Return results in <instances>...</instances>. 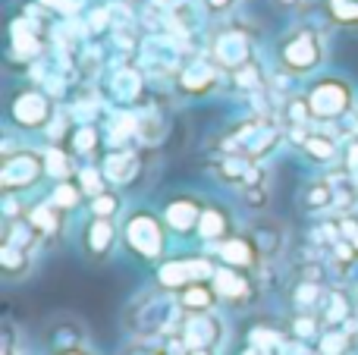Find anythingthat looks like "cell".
<instances>
[{
  "mask_svg": "<svg viewBox=\"0 0 358 355\" xmlns=\"http://www.w3.org/2000/svg\"><path fill=\"white\" fill-rule=\"evenodd\" d=\"M330 31L311 19H296L271 41V63L289 82H308L327 69Z\"/></svg>",
  "mask_w": 358,
  "mask_h": 355,
  "instance_id": "cell-1",
  "label": "cell"
},
{
  "mask_svg": "<svg viewBox=\"0 0 358 355\" xmlns=\"http://www.w3.org/2000/svg\"><path fill=\"white\" fill-rule=\"evenodd\" d=\"M120 230H123V255H129V261L142 264L148 270L164 264L179 249L161 208L151 205V201L129 205V211L120 220Z\"/></svg>",
  "mask_w": 358,
  "mask_h": 355,
  "instance_id": "cell-2",
  "label": "cell"
},
{
  "mask_svg": "<svg viewBox=\"0 0 358 355\" xmlns=\"http://www.w3.org/2000/svg\"><path fill=\"white\" fill-rule=\"evenodd\" d=\"M48 189V167H44V148L31 138L3 129L0 145V195H25L35 198Z\"/></svg>",
  "mask_w": 358,
  "mask_h": 355,
  "instance_id": "cell-3",
  "label": "cell"
},
{
  "mask_svg": "<svg viewBox=\"0 0 358 355\" xmlns=\"http://www.w3.org/2000/svg\"><path fill=\"white\" fill-rule=\"evenodd\" d=\"M302 92L317 126H343L358 113V85L340 69H324L315 79L302 82Z\"/></svg>",
  "mask_w": 358,
  "mask_h": 355,
  "instance_id": "cell-4",
  "label": "cell"
},
{
  "mask_svg": "<svg viewBox=\"0 0 358 355\" xmlns=\"http://www.w3.org/2000/svg\"><path fill=\"white\" fill-rule=\"evenodd\" d=\"M57 113H60V104H57V98L48 88L35 85V82H22V85H13L10 94H6L3 129H13L25 138H35L50 129Z\"/></svg>",
  "mask_w": 358,
  "mask_h": 355,
  "instance_id": "cell-5",
  "label": "cell"
},
{
  "mask_svg": "<svg viewBox=\"0 0 358 355\" xmlns=\"http://www.w3.org/2000/svg\"><path fill=\"white\" fill-rule=\"evenodd\" d=\"M217 258L208 249H198V245H179L173 255L164 264H157L151 270V283L161 287L164 293H179L185 283L195 280H214L217 274Z\"/></svg>",
  "mask_w": 358,
  "mask_h": 355,
  "instance_id": "cell-6",
  "label": "cell"
},
{
  "mask_svg": "<svg viewBox=\"0 0 358 355\" xmlns=\"http://www.w3.org/2000/svg\"><path fill=\"white\" fill-rule=\"evenodd\" d=\"M76 245L88 264H110L123 252V230L120 220L104 217H76Z\"/></svg>",
  "mask_w": 358,
  "mask_h": 355,
  "instance_id": "cell-7",
  "label": "cell"
},
{
  "mask_svg": "<svg viewBox=\"0 0 358 355\" xmlns=\"http://www.w3.org/2000/svg\"><path fill=\"white\" fill-rule=\"evenodd\" d=\"M214 287H217V296H220V302H223V312H229V314H248V312H255V308H261V302L267 299L258 274L227 268V264L217 268Z\"/></svg>",
  "mask_w": 358,
  "mask_h": 355,
  "instance_id": "cell-8",
  "label": "cell"
},
{
  "mask_svg": "<svg viewBox=\"0 0 358 355\" xmlns=\"http://www.w3.org/2000/svg\"><path fill=\"white\" fill-rule=\"evenodd\" d=\"M204 205H208V195L195 192V189H173V192H167L157 201V208H161L164 220H167L170 233H173L179 245H195V230Z\"/></svg>",
  "mask_w": 358,
  "mask_h": 355,
  "instance_id": "cell-9",
  "label": "cell"
},
{
  "mask_svg": "<svg viewBox=\"0 0 358 355\" xmlns=\"http://www.w3.org/2000/svg\"><path fill=\"white\" fill-rule=\"evenodd\" d=\"M208 54H210V60L229 75V73H236V69L255 63V38H252V31H245L239 22L223 19V25L208 41Z\"/></svg>",
  "mask_w": 358,
  "mask_h": 355,
  "instance_id": "cell-10",
  "label": "cell"
},
{
  "mask_svg": "<svg viewBox=\"0 0 358 355\" xmlns=\"http://www.w3.org/2000/svg\"><path fill=\"white\" fill-rule=\"evenodd\" d=\"M349 136V126H311L305 138L296 145V154L311 170H336L343 167V138Z\"/></svg>",
  "mask_w": 358,
  "mask_h": 355,
  "instance_id": "cell-11",
  "label": "cell"
},
{
  "mask_svg": "<svg viewBox=\"0 0 358 355\" xmlns=\"http://www.w3.org/2000/svg\"><path fill=\"white\" fill-rule=\"evenodd\" d=\"M179 340L185 349H214L223 352L229 343V318L227 312H201L185 314L179 324Z\"/></svg>",
  "mask_w": 358,
  "mask_h": 355,
  "instance_id": "cell-12",
  "label": "cell"
},
{
  "mask_svg": "<svg viewBox=\"0 0 358 355\" xmlns=\"http://www.w3.org/2000/svg\"><path fill=\"white\" fill-rule=\"evenodd\" d=\"M242 226H245V220L239 217L233 201L223 198V195H208V205H204L198 230H195V245L198 249H210V245L223 242V239L233 236Z\"/></svg>",
  "mask_w": 358,
  "mask_h": 355,
  "instance_id": "cell-13",
  "label": "cell"
},
{
  "mask_svg": "<svg viewBox=\"0 0 358 355\" xmlns=\"http://www.w3.org/2000/svg\"><path fill=\"white\" fill-rule=\"evenodd\" d=\"M245 230L252 233L255 245H258L261 261L286 264V258H289V252H292V233L283 217H273V214L245 217Z\"/></svg>",
  "mask_w": 358,
  "mask_h": 355,
  "instance_id": "cell-14",
  "label": "cell"
},
{
  "mask_svg": "<svg viewBox=\"0 0 358 355\" xmlns=\"http://www.w3.org/2000/svg\"><path fill=\"white\" fill-rule=\"evenodd\" d=\"M223 79H227V73L210 60V54L192 57V60L182 63L176 73V92L182 94V98H192V101L210 98V94L223 85Z\"/></svg>",
  "mask_w": 358,
  "mask_h": 355,
  "instance_id": "cell-15",
  "label": "cell"
},
{
  "mask_svg": "<svg viewBox=\"0 0 358 355\" xmlns=\"http://www.w3.org/2000/svg\"><path fill=\"white\" fill-rule=\"evenodd\" d=\"M334 198H336L334 173L330 170H315L311 176H305L299 182L296 208L305 217H324V214H334Z\"/></svg>",
  "mask_w": 358,
  "mask_h": 355,
  "instance_id": "cell-16",
  "label": "cell"
},
{
  "mask_svg": "<svg viewBox=\"0 0 358 355\" xmlns=\"http://www.w3.org/2000/svg\"><path fill=\"white\" fill-rule=\"evenodd\" d=\"M25 220H29V224L44 236L48 249H57V245H60L63 239H66V233L73 230V217H69L66 211H60V208L50 205V201L44 198V192H41V195H35V198L29 201Z\"/></svg>",
  "mask_w": 358,
  "mask_h": 355,
  "instance_id": "cell-17",
  "label": "cell"
},
{
  "mask_svg": "<svg viewBox=\"0 0 358 355\" xmlns=\"http://www.w3.org/2000/svg\"><path fill=\"white\" fill-rule=\"evenodd\" d=\"M208 252L217 258V264H227V268H236V270H252L255 274V270L261 268V252L245 226L236 230L233 236H227L223 242L210 245Z\"/></svg>",
  "mask_w": 358,
  "mask_h": 355,
  "instance_id": "cell-18",
  "label": "cell"
},
{
  "mask_svg": "<svg viewBox=\"0 0 358 355\" xmlns=\"http://www.w3.org/2000/svg\"><path fill=\"white\" fill-rule=\"evenodd\" d=\"M101 170H104L107 182H110L113 189L129 192V186L138 180V173H142V157L132 148H110L101 154Z\"/></svg>",
  "mask_w": 358,
  "mask_h": 355,
  "instance_id": "cell-19",
  "label": "cell"
},
{
  "mask_svg": "<svg viewBox=\"0 0 358 355\" xmlns=\"http://www.w3.org/2000/svg\"><path fill=\"white\" fill-rule=\"evenodd\" d=\"M38 261H41V255L22 249V245L0 242V280H3L6 287H19V283L31 280Z\"/></svg>",
  "mask_w": 358,
  "mask_h": 355,
  "instance_id": "cell-20",
  "label": "cell"
},
{
  "mask_svg": "<svg viewBox=\"0 0 358 355\" xmlns=\"http://www.w3.org/2000/svg\"><path fill=\"white\" fill-rule=\"evenodd\" d=\"M44 343H48V352H50V349L92 343V337H88V327L82 318H76V314H54L44 324Z\"/></svg>",
  "mask_w": 358,
  "mask_h": 355,
  "instance_id": "cell-21",
  "label": "cell"
},
{
  "mask_svg": "<svg viewBox=\"0 0 358 355\" xmlns=\"http://www.w3.org/2000/svg\"><path fill=\"white\" fill-rule=\"evenodd\" d=\"M358 314V299H355V287L349 283H330L327 299H324L321 318L327 327H346Z\"/></svg>",
  "mask_w": 358,
  "mask_h": 355,
  "instance_id": "cell-22",
  "label": "cell"
},
{
  "mask_svg": "<svg viewBox=\"0 0 358 355\" xmlns=\"http://www.w3.org/2000/svg\"><path fill=\"white\" fill-rule=\"evenodd\" d=\"M327 289H330V283L299 280V283H286L280 299H283L286 312H321L324 299H327Z\"/></svg>",
  "mask_w": 358,
  "mask_h": 355,
  "instance_id": "cell-23",
  "label": "cell"
},
{
  "mask_svg": "<svg viewBox=\"0 0 358 355\" xmlns=\"http://www.w3.org/2000/svg\"><path fill=\"white\" fill-rule=\"evenodd\" d=\"M176 296L179 308L185 314H201V312H223V302L217 296L214 280H195V283H185Z\"/></svg>",
  "mask_w": 358,
  "mask_h": 355,
  "instance_id": "cell-24",
  "label": "cell"
},
{
  "mask_svg": "<svg viewBox=\"0 0 358 355\" xmlns=\"http://www.w3.org/2000/svg\"><path fill=\"white\" fill-rule=\"evenodd\" d=\"M286 343H289V333H286L283 321L258 318V321H252L245 331V346H255V349H261V352L280 355V349H283Z\"/></svg>",
  "mask_w": 358,
  "mask_h": 355,
  "instance_id": "cell-25",
  "label": "cell"
},
{
  "mask_svg": "<svg viewBox=\"0 0 358 355\" xmlns=\"http://www.w3.org/2000/svg\"><path fill=\"white\" fill-rule=\"evenodd\" d=\"M44 198H48L54 208L66 211L69 217H79V214H85V201H88L85 192H82V186L76 180L48 182V189H44Z\"/></svg>",
  "mask_w": 358,
  "mask_h": 355,
  "instance_id": "cell-26",
  "label": "cell"
},
{
  "mask_svg": "<svg viewBox=\"0 0 358 355\" xmlns=\"http://www.w3.org/2000/svg\"><path fill=\"white\" fill-rule=\"evenodd\" d=\"M0 242L22 245V249L35 252V255H44V252H48V242H44V236L25 217H19V220H0Z\"/></svg>",
  "mask_w": 358,
  "mask_h": 355,
  "instance_id": "cell-27",
  "label": "cell"
},
{
  "mask_svg": "<svg viewBox=\"0 0 358 355\" xmlns=\"http://www.w3.org/2000/svg\"><path fill=\"white\" fill-rule=\"evenodd\" d=\"M44 167H48V182H63V180H76V170H79V157L73 154L63 145H50L44 142Z\"/></svg>",
  "mask_w": 358,
  "mask_h": 355,
  "instance_id": "cell-28",
  "label": "cell"
},
{
  "mask_svg": "<svg viewBox=\"0 0 358 355\" xmlns=\"http://www.w3.org/2000/svg\"><path fill=\"white\" fill-rule=\"evenodd\" d=\"M283 324H286V333H289L292 340H302V343H311V346H315L317 337L327 331L321 312H286Z\"/></svg>",
  "mask_w": 358,
  "mask_h": 355,
  "instance_id": "cell-29",
  "label": "cell"
},
{
  "mask_svg": "<svg viewBox=\"0 0 358 355\" xmlns=\"http://www.w3.org/2000/svg\"><path fill=\"white\" fill-rule=\"evenodd\" d=\"M129 211V198L123 189H104L101 195L85 201V214L88 217H104V220H123V214Z\"/></svg>",
  "mask_w": 358,
  "mask_h": 355,
  "instance_id": "cell-30",
  "label": "cell"
},
{
  "mask_svg": "<svg viewBox=\"0 0 358 355\" xmlns=\"http://www.w3.org/2000/svg\"><path fill=\"white\" fill-rule=\"evenodd\" d=\"M236 201H239V208L245 211V217L271 214V205H273L271 180H267V182H258V186H248V189H242V192H236Z\"/></svg>",
  "mask_w": 358,
  "mask_h": 355,
  "instance_id": "cell-31",
  "label": "cell"
},
{
  "mask_svg": "<svg viewBox=\"0 0 358 355\" xmlns=\"http://www.w3.org/2000/svg\"><path fill=\"white\" fill-rule=\"evenodd\" d=\"M327 25L358 35V0H324Z\"/></svg>",
  "mask_w": 358,
  "mask_h": 355,
  "instance_id": "cell-32",
  "label": "cell"
},
{
  "mask_svg": "<svg viewBox=\"0 0 358 355\" xmlns=\"http://www.w3.org/2000/svg\"><path fill=\"white\" fill-rule=\"evenodd\" d=\"M76 182L82 186L85 198H94V195H101L104 189H110L104 170H101V161H82L79 170H76Z\"/></svg>",
  "mask_w": 358,
  "mask_h": 355,
  "instance_id": "cell-33",
  "label": "cell"
},
{
  "mask_svg": "<svg viewBox=\"0 0 358 355\" xmlns=\"http://www.w3.org/2000/svg\"><path fill=\"white\" fill-rule=\"evenodd\" d=\"M117 355H167V340H145V337H129L117 349Z\"/></svg>",
  "mask_w": 358,
  "mask_h": 355,
  "instance_id": "cell-34",
  "label": "cell"
},
{
  "mask_svg": "<svg viewBox=\"0 0 358 355\" xmlns=\"http://www.w3.org/2000/svg\"><path fill=\"white\" fill-rule=\"evenodd\" d=\"M208 19H229L245 0H198Z\"/></svg>",
  "mask_w": 358,
  "mask_h": 355,
  "instance_id": "cell-35",
  "label": "cell"
},
{
  "mask_svg": "<svg viewBox=\"0 0 358 355\" xmlns=\"http://www.w3.org/2000/svg\"><path fill=\"white\" fill-rule=\"evenodd\" d=\"M340 233H343V239L352 245V252L358 255V211L340 214Z\"/></svg>",
  "mask_w": 358,
  "mask_h": 355,
  "instance_id": "cell-36",
  "label": "cell"
},
{
  "mask_svg": "<svg viewBox=\"0 0 358 355\" xmlns=\"http://www.w3.org/2000/svg\"><path fill=\"white\" fill-rule=\"evenodd\" d=\"M48 355H101L92 343H82V346H66V349H50Z\"/></svg>",
  "mask_w": 358,
  "mask_h": 355,
  "instance_id": "cell-37",
  "label": "cell"
},
{
  "mask_svg": "<svg viewBox=\"0 0 358 355\" xmlns=\"http://www.w3.org/2000/svg\"><path fill=\"white\" fill-rule=\"evenodd\" d=\"M273 6H277V10H283V13H296L299 6L305 3V0H271Z\"/></svg>",
  "mask_w": 358,
  "mask_h": 355,
  "instance_id": "cell-38",
  "label": "cell"
},
{
  "mask_svg": "<svg viewBox=\"0 0 358 355\" xmlns=\"http://www.w3.org/2000/svg\"><path fill=\"white\" fill-rule=\"evenodd\" d=\"M236 355H271V352H261V349H255V346H242Z\"/></svg>",
  "mask_w": 358,
  "mask_h": 355,
  "instance_id": "cell-39",
  "label": "cell"
},
{
  "mask_svg": "<svg viewBox=\"0 0 358 355\" xmlns=\"http://www.w3.org/2000/svg\"><path fill=\"white\" fill-rule=\"evenodd\" d=\"M346 126H349V132H352V136H358V113H355V117H352V119H349V123H346Z\"/></svg>",
  "mask_w": 358,
  "mask_h": 355,
  "instance_id": "cell-40",
  "label": "cell"
},
{
  "mask_svg": "<svg viewBox=\"0 0 358 355\" xmlns=\"http://www.w3.org/2000/svg\"><path fill=\"white\" fill-rule=\"evenodd\" d=\"M189 355H223V352H214V349H189Z\"/></svg>",
  "mask_w": 358,
  "mask_h": 355,
  "instance_id": "cell-41",
  "label": "cell"
},
{
  "mask_svg": "<svg viewBox=\"0 0 358 355\" xmlns=\"http://www.w3.org/2000/svg\"><path fill=\"white\" fill-rule=\"evenodd\" d=\"M352 287H355V299H358V280H355V283H352Z\"/></svg>",
  "mask_w": 358,
  "mask_h": 355,
  "instance_id": "cell-42",
  "label": "cell"
}]
</instances>
